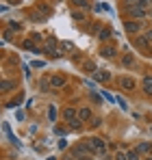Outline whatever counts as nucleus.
Masks as SVG:
<instances>
[{
    "label": "nucleus",
    "instance_id": "3",
    "mask_svg": "<svg viewBox=\"0 0 152 160\" xmlns=\"http://www.w3.org/2000/svg\"><path fill=\"white\" fill-rule=\"evenodd\" d=\"M89 145L94 147V152H102V154H104V149H106V143H104L102 138H91Z\"/></svg>",
    "mask_w": 152,
    "mask_h": 160
},
{
    "label": "nucleus",
    "instance_id": "18",
    "mask_svg": "<svg viewBox=\"0 0 152 160\" xmlns=\"http://www.w3.org/2000/svg\"><path fill=\"white\" fill-rule=\"evenodd\" d=\"M135 4H137V7H141V9H148V7L152 4V0H137Z\"/></svg>",
    "mask_w": 152,
    "mask_h": 160
},
{
    "label": "nucleus",
    "instance_id": "23",
    "mask_svg": "<svg viewBox=\"0 0 152 160\" xmlns=\"http://www.w3.org/2000/svg\"><path fill=\"white\" fill-rule=\"evenodd\" d=\"M72 2H74L76 7H80V9H87V7H89V4H87V0H72Z\"/></svg>",
    "mask_w": 152,
    "mask_h": 160
},
{
    "label": "nucleus",
    "instance_id": "8",
    "mask_svg": "<svg viewBox=\"0 0 152 160\" xmlns=\"http://www.w3.org/2000/svg\"><path fill=\"white\" fill-rule=\"evenodd\" d=\"M78 119H80V121H89V119H91V110H89L87 106L78 108Z\"/></svg>",
    "mask_w": 152,
    "mask_h": 160
},
{
    "label": "nucleus",
    "instance_id": "37",
    "mask_svg": "<svg viewBox=\"0 0 152 160\" xmlns=\"http://www.w3.org/2000/svg\"><path fill=\"white\" fill-rule=\"evenodd\" d=\"M150 18H152V15H150Z\"/></svg>",
    "mask_w": 152,
    "mask_h": 160
},
{
    "label": "nucleus",
    "instance_id": "36",
    "mask_svg": "<svg viewBox=\"0 0 152 160\" xmlns=\"http://www.w3.org/2000/svg\"><path fill=\"white\" fill-rule=\"evenodd\" d=\"M150 160H152V156H150Z\"/></svg>",
    "mask_w": 152,
    "mask_h": 160
},
{
    "label": "nucleus",
    "instance_id": "4",
    "mask_svg": "<svg viewBox=\"0 0 152 160\" xmlns=\"http://www.w3.org/2000/svg\"><path fill=\"white\" fill-rule=\"evenodd\" d=\"M100 54L104 56V58H113V56L117 54V50H115L113 46H102V48H100Z\"/></svg>",
    "mask_w": 152,
    "mask_h": 160
},
{
    "label": "nucleus",
    "instance_id": "28",
    "mask_svg": "<svg viewBox=\"0 0 152 160\" xmlns=\"http://www.w3.org/2000/svg\"><path fill=\"white\" fill-rule=\"evenodd\" d=\"M91 126H94V128H98V126H102V121H100V119H91Z\"/></svg>",
    "mask_w": 152,
    "mask_h": 160
},
{
    "label": "nucleus",
    "instance_id": "15",
    "mask_svg": "<svg viewBox=\"0 0 152 160\" xmlns=\"http://www.w3.org/2000/svg\"><path fill=\"white\" fill-rule=\"evenodd\" d=\"M122 63H124V65H126V67H133V65H135V58H133V56H130V54H126V56H124V58H122Z\"/></svg>",
    "mask_w": 152,
    "mask_h": 160
},
{
    "label": "nucleus",
    "instance_id": "19",
    "mask_svg": "<svg viewBox=\"0 0 152 160\" xmlns=\"http://www.w3.org/2000/svg\"><path fill=\"white\" fill-rule=\"evenodd\" d=\"M37 9H39L44 15H50V7H48V4H37Z\"/></svg>",
    "mask_w": 152,
    "mask_h": 160
},
{
    "label": "nucleus",
    "instance_id": "33",
    "mask_svg": "<svg viewBox=\"0 0 152 160\" xmlns=\"http://www.w3.org/2000/svg\"><path fill=\"white\" fill-rule=\"evenodd\" d=\"M126 2H137V0H126Z\"/></svg>",
    "mask_w": 152,
    "mask_h": 160
},
{
    "label": "nucleus",
    "instance_id": "17",
    "mask_svg": "<svg viewBox=\"0 0 152 160\" xmlns=\"http://www.w3.org/2000/svg\"><path fill=\"white\" fill-rule=\"evenodd\" d=\"M126 156H128V160H139V152L137 149H130V152H126Z\"/></svg>",
    "mask_w": 152,
    "mask_h": 160
},
{
    "label": "nucleus",
    "instance_id": "32",
    "mask_svg": "<svg viewBox=\"0 0 152 160\" xmlns=\"http://www.w3.org/2000/svg\"><path fill=\"white\" fill-rule=\"evenodd\" d=\"M146 39H148V41H152V30H148V32H146Z\"/></svg>",
    "mask_w": 152,
    "mask_h": 160
},
{
    "label": "nucleus",
    "instance_id": "25",
    "mask_svg": "<svg viewBox=\"0 0 152 160\" xmlns=\"http://www.w3.org/2000/svg\"><path fill=\"white\" fill-rule=\"evenodd\" d=\"M117 104L124 108V110H128V104H126V100H124V98H117Z\"/></svg>",
    "mask_w": 152,
    "mask_h": 160
},
{
    "label": "nucleus",
    "instance_id": "22",
    "mask_svg": "<svg viewBox=\"0 0 152 160\" xmlns=\"http://www.w3.org/2000/svg\"><path fill=\"white\" fill-rule=\"evenodd\" d=\"M48 119H50V121H54V119H57V110H54V106L48 108Z\"/></svg>",
    "mask_w": 152,
    "mask_h": 160
},
{
    "label": "nucleus",
    "instance_id": "5",
    "mask_svg": "<svg viewBox=\"0 0 152 160\" xmlns=\"http://www.w3.org/2000/svg\"><path fill=\"white\" fill-rule=\"evenodd\" d=\"M120 87L126 89V91H133V89L137 87V82H135L133 78H120Z\"/></svg>",
    "mask_w": 152,
    "mask_h": 160
},
{
    "label": "nucleus",
    "instance_id": "10",
    "mask_svg": "<svg viewBox=\"0 0 152 160\" xmlns=\"http://www.w3.org/2000/svg\"><path fill=\"white\" fill-rule=\"evenodd\" d=\"M50 84H52V87H57V89H61V87L65 84V78H63V76H52Z\"/></svg>",
    "mask_w": 152,
    "mask_h": 160
},
{
    "label": "nucleus",
    "instance_id": "7",
    "mask_svg": "<svg viewBox=\"0 0 152 160\" xmlns=\"http://www.w3.org/2000/svg\"><path fill=\"white\" fill-rule=\"evenodd\" d=\"M83 72H87V74H96L98 67H96L94 61H85V63H83Z\"/></svg>",
    "mask_w": 152,
    "mask_h": 160
},
{
    "label": "nucleus",
    "instance_id": "31",
    "mask_svg": "<svg viewBox=\"0 0 152 160\" xmlns=\"http://www.w3.org/2000/svg\"><path fill=\"white\" fill-rule=\"evenodd\" d=\"M65 145H68V141H65V138H61V141H59V147H61V149H65Z\"/></svg>",
    "mask_w": 152,
    "mask_h": 160
},
{
    "label": "nucleus",
    "instance_id": "24",
    "mask_svg": "<svg viewBox=\"0 0 152 160\" xmlns=\"http://www.w3.org/2000/svg\"><path fill=\"white\" fill-rule=\"evenodd\" d=\"M72 18H74V20H85V13H83V11H74Z\"/></svg>",
    "mask_w": 152,
    "mask_h": 160
},
{
    "label": "nucleus",
    "instance_id": "2",
    "mask_svg": "<svg viewBox=\"0 0 152 160\" xmlns=\"http://www.w3.org/2000/svg\"><path fill=\"white\" fill-rule=\"evenodd\" d=\"M126 30L130 35H137L139 30H141V22H137V20H128L126 22Z\"/></svg>",
    "mask_w": 152,
    "mask_h": 160
},
{
    "label": "nucleus",
    "instance_id": "6",
    "mask_svg": "<svg viewBox=\"0 0 152 160\" xmlns=\"http://www.w3.org/2000/svg\"><path fill=\"white\" fill-rule=\"evenodd\" d=\"M141 89H144V93L146 95H152V76H144V84H141Z\"/></svg>",
    "mask_w": 152,
    "mask_h": 160
},
{
    "label": "nucleus",
    "instance_id": "26",
    "mask_svg": "<svg viewBox=\"0 0 152 160\" xmlns=\"http://www.w3.org/2000/svg\"><path fill=\"white\" fill-rule=\"evenodd\" d=\"M9 28H11V30H20L22 24H18V22H9Z\"/></svg>",
    "mask_w": 152,
    "mask_h": 160
},
{
    "label": "nucleus",
    "instance_id": "30",
    "mask_svg": "<svg viewBox=\"0 0 152 160\" xmlns=\"http://www.w3.org/2000/svg\"><path fill=\"white\" fill-rule=\"evenodd\" d=\"M41 41V35H33V43H39Z\"/></svg>",
    "mask_w": 152,
    "mask_h": 160
},
{
    "label": "nucleus",
    "instance_id": "16",
    "mask_svg": "<svg viewBox=\"0 0 152 160\" xmlns=\"http://www.w3.org/2000/svg\"><path fill=\"white\" fill-rule=\"evenodd\" d=\"M0 87H2V91H9V89H13V87H15V82H11V80H2V84H0Z\"/></svg>",
    "mask_w": 152,
    "mask_h": 160
},
{
    "label": "nucleus",
    "instance_id": "12",
    "mask_svg": "<svg viewBox=\"0 0 152 160\" xmlns=\"http://www.w3.org/2000/svg\"><path fill=\"white\" fill-rule=\"evenodd\" d=\"M148 39H146V35H141V37H135V46L137 48H148Z\"/></svg>",
    "mask_w": 152,
    "mask_h": 160
},
{
    "label": "nucleus",
    "instance_id": "14",
    "mask_svg": "<svg viewBox=\"0 0 152 160\" xmlns=\"http://www.w3.org/2000/svg\"><path fill=\"white\" fill-rule=\"evenodd\" d=\"M98 37H100V41H106V39L111 37V28H104V30H100V35H98Z\"/></svg>",
    "mask_w": 152,
    "mask_h": 160
},
{
    "label": "nucleus",
    "instance_id": "29",
    "mask_svg": "<svg viewBox=\"0 0 152 160\" xmlns=\"http://www.w3.org/2000/svg\"><path fill=\"white\" fill-rule=\"evenodd\" d=\"M2 37H4V41H9V39H11V30H4V35H2Z\"/></svg>",
    "mask_w": 152,
    "mask_h": 160
},
{
    "label": "nucleus",
    "instance_id": "20",
    "mask_svg": "<svg viewBox=\"0 0 152 160\" xmlns=\"http://www.w3.org/2000/svg\"><path fill=\"white\" fill-rule=\"evenodd\" d=\"M80 123H83L80 119H72V121H70V128H72V130H78V128H80Z\"/></svg>",
    "mask_w": 152,
    "mask_h": 160
},
{
    "label": "nucleus",
    "instance_id": "27",
    "mask_svg": "<svg viewBox=\"0 0 152 160\" xmlns=\"http://www.w3.org/2000/svg\"><path fill=\"white\" fill-rule=\"evenodd\" d=\"M61 48H63V50H74V46H72L70 41H63V43H61Z\"/></svg>",
    "mask_w": 152,
    "mask_h": 160
},
{
    "label": "nucleus",
    "instance_id": "13",
    "mask_svg": "<svg viewBox=\"0 0 152 160\" xmlns=\"http://www.w3.org/2000/svg\"><path fill=\"white\" fill-rule=\"evenodd\" d=\"M137 152H139V154H148V152H152V143H141V145L137 147Z\"/></svg>",
    "mask_w": 152,
    "mask_h": 160
},
{
    "label": "nucleus",
    "instance_id": "34",
    "mask_svg": "<svg viewBox=\"0 0 152 160\" xmlns=\"http://www.w3.org/2000/svg\"><path fill=\"white\" fill-rule=\"evenodd\" d=\"M78 160H89V158H78Z\"/></svg>",
    "mask_w": 152,
    "mask_h": 160
},
{
    "label": "nucleus",
    "instance_id": "21",
    "mask_svg": "<svg viewBox=\"0 0 152 160\" xmlns=\"http://www.w3.org/2000/svg\"><path fill=\"white\" fill-rule=\"evenodd\" d=\"M115 160H128V156H126V152H115Z\"/></svg>",
    "mask_w": 152,
    "mask_h": 160
},
{
    "label": "nucleus",
    "instance_id": "11",
    "mask_svg": "<svg viewBox=\"0 0 152 160\" xmlns=\"http://www.w3.org/2000/svg\"><path fill=\"white\" fill-rule=\"evenodd\" d=\"M76 115H78V112H76L74 108H65V110H63V119H65V121H72V119H76Z\"/></svg>",
    "mask_w": 152,
    "mask_h": 160
},
{
    "label": "nucleus",
    "instance_id": "35",
    "mask_svg": "<svg viewBox=\"0 0 152 160\" xmlns=\"http://www.w3.org/2000/svg\"><path fill=\"white\" fill-rule=\"evenodd\" d=\"M48 160H57V158H48Z\"/></svg>",
    "mask_w": 152,
    "mask_h": 160
},
{
    "label": "nucleus",
    "instance_id": "1",
    "mask_svg": "<svg viewBox=\"0 0 152 160\" xmlns=\"http://www.w3.org/2000/svg\"><path fill=\"white\" fill-rule=\"evenodd\" d=\"M128 15L130 18H146V9H141L137 4H128Z\"/></svg>",
    "mask_w": 152,
    "mask_h": 160
},
{
    "label": "nucleus",
    "instance_id": "9",
    "mask_svg": "<svg viewBox=\"0 0 152 160\" xmlns=\"http://www.w3.org/2000/svg\"><path fill=\"white\" fill-rule=\"evenodd\" d=\"M94 78L98 80V82H106V80L111 78V76H109V72H104V69H98V72L94 74Z\"/></svg>",
    "mask_w": 152,
    "mask_h": 160
}]
</instances>
